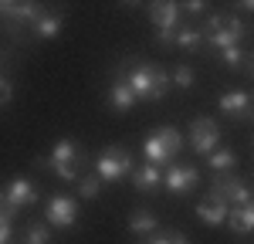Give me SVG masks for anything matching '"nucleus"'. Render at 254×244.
I'll return each mask as SVG.
<instances>
[{"label":"nucleus","instance_id":"nucleus-17","mask_svg":"<svg viewBox=\"0 0 254 244\" xmlns=\"http://www.w3.org/2000/svg\"><path fill=\"white\" fill-rule=\"evenodd\" d=\"M132 183H136V190H142V193H153L156 186H163V170L153 166V163L136 166V170H132Z\"/></svg>","mask_w":254,"mask_h":244},{"label":"nucleus","instance_id":"nucleus-7","mask_svg":"<svg viewBox=\"0 0 254 244\" xmlns=\"http://www.w3.org/2000/svg\"><path fill=\"white\" fill-rule=\"evenodd\" d=\"M210 190H214V193H217L224 203H227V207H244V203H254L251 183L241 180V177H234V173H220Z\"/></svg>","mask_w":254,"mask_h":244},{"label":"nucleus","instance_id":"nucleus-8","mask_svg":"<svg viewBox=\"0 0 254 244\" xmlns=\"http://www.w3.org/2000/svg\"><path fill=\"white\" fill-rule=\"evenodd\" d=\"M122 71H126V78H129L139 102H156V95H153V71H156V64L153 61H139V58L122 61Z\"/></svg>","mask_w":254,"mask_h":244},{"label":"nucleus","instance_id":"nucleus-23","mask_svg":"<svg viewBox=\"0 0 254 244\" xmlns=\"http://www.w3.org/2000/svg\"><path fill=\"white\" fill-rule=\"evenodd\" d=\"M24 244H51V231L48 221H34L24 227Z\"/></svg>","mask_w":254,"mask_h":244},{"label":"nucleus","instance_id":"nucleus-14","mask_svg":"<svg viewBox=\"0 0 254 244\" xmlns=\"http://www.w3.org/2000/svg\"><path fill=\"white\" fill-rule=\"evenodd\" d=\"M227 214H231V207H227V203L220 200V197H217L214 190H210V193H207L203 200L196 203V217H200L203 224H210V227L224 224V221H227Z\"/></svg>","mask_w":254,"mask_h":244},{"label":"nucleus","instance_id":"nucleus-21","mask_svg":"<svg viewBox=\"0 0 254 244\" xmlns=\"http://www.w3.org/2000/svg\"><path fill=\"white\" fill-rule=\"evenodd\" d=\"M176 44H180L183 51H200V48H203V31H200V27H180V31H176Z\"/></svg>","mask_w":254,"mask_h":244},{"label":"nucleus","instance_id":"nucleus-24","mask_svg":"<svg viewBox=\"0 0 254 244\" xmlns=\"http://www.w3.org/2000/svg\"><path fill=\"white\" fill-rule=\"evenodd\" d=\"M139 244H190V238H187V234H180V231H156V234L142 238Z\"/></svg>","mask_w":254,"mask_h":244},{"label":"nucleus","instance_id":"nucleus-26","mask_svg":"<svg viewBox=\"0 0 254 244\" xmlns=\"http://www.w3.org/2000/svg\"><path fill=\"white\" fill-rule=\"evenodd\" d=\"M98 190H102L98 173H95V177H78V197H81V200H95Z\"/></svg>","mask_w":254,"mask_h":244},{"label":"nucleus","instance_id":"nucleus-32","mask_svg":"<svg viewBox=\"0 0 254 244\" xmlns=\"http://www.w3.org/2000/svg\"><path fill=\"white\" fill-rule=\"evenodd\" d=\"M241 10H251V14H254V0H244V3H241Z\"/></svg>","mask_w":254,"mask_h":244},{"label":"nucleus","instance_id":"nucleus-29","mask_svg":"<svg viewBox=\"0 0 254 244\" xmlns=\"http://www.w3.org/2000/svg\"><path fill=\"white\" fill-rule=\"evenodd\" d=\"M10 99H14V78L7 71H0V105H7Z\"/></svg>","mask_w":254,"mask_h":244},{"label":"nucleus","instance_id":"nucleus-35","mask_svg":"<svg viewBox=\"0 0 254 244\" xmlns=\"http://www.w3.org/2000/svg\"><path fill=\"white\" fill-rule=\"evenodd\" d=\"M0 61H3V55H0Z\"/></svg>","mask_w":254,"mask_h":244},{"label":"nucleus","instance_id":"nucleus-34","mask_svg":"<svg viewBox=\"0 0 254 244\" xmlns=\"http://www.w3.org/2000/svg\"><path fill=\"white\" fill-rule=\"evenodd\" d=\"M248 95H251V105H254V92H248Z\"/></svg>","mask_w":254,"mask_h":244},{"label":"nucleus","instance_id":"nucleus-16","mask_svg":"<svg viewBox=\"0 0 254 244\" xmlns=\"http://www.w3.org/2000/svg\"><path fill=\"white\" fill-rule=\"evenodd\" d=\"M129 231L136 234L139 241H142V238H149V234H156V231H159L156 214H153V210H146V207L132 210V217H129Z\"/></svg>","mask_w":254,"mask_h":244},{"label":"nucleus","instance_id":"nucleus-11","mask_svg":"<svg viewBox=\"0 0 254 244\" xmlns=\"http://www.w3.org/2000/svg\"><path fill=\"white\" fill-rule=\"evenodd\" d=\"M136 102H139L136 92H132V85H129V78H126L122 64H119L116 78H112V88H109V109H112V112H129Z\"/></svg>","mask_w":254,"mask_h":244},{"label":"nucleus","instance_id":"nucleus-19","mask_svg":"<svg viewBox=\"0 0 254 244\" xmlns=\"http://www.w3.org/2000/svg\"><path fill=\"white\" fill-rule=\"evenodd\" d=\"M227 224L237 234H254V203H244V207H231L227 214Z\"/></svg>","mask_w":254,"mask_h":244},{"label":"nucleus","instance_id":"nucleus-22","mask_svg":"<svg viewBox=\"0 0 254 244\" xmlns=\"http://www.w3.org/2000/svg\"><path fill=\"white\" fill-rule=\"evenodd\" d=\"M14 207L7 203L3 190H0V244H10V227H14Z\"/></svg>","mask_w":254,"mask_h":244},{"label":"nucleus","instance_id":"nucleus-10","mask_svg":"<svg viewBox=\"0 0 254 244\" xmlns=\"http://www.w3.org/2000/svg\"><path fill=\"white\" fill-rule=\"evenodd\" d=\"M44 221L51 224V227H75L78 224V203L75 197H68V193H55L51 200H48V217Z\"/></svg>","mask_w":254,"mask_h":244},{"label":"nucleus","instance_id":"nucleus-9","mask_svg":"<svg viewBox=\"0 0 254 244\" xmlns=\"http://www.w3.org/2000/svg\"><path fill=\"white\" fill-rule=\"evenodd\" d=\"M190 146H193V153H200V156H210L217 146H220V125L214 119H207V116H196L190 122Z\"/></svg>","mask_w":254,"mask_h":244},{"label":"nucleus","instance_id":"nucleus-25","mask_svg":"<svg viewBox=\"0 0 254 244\" xmlns=\"http://www.w3.org/2000/svg\"><path fill=\"white\" fill-rule=\"evenodd\" d=\"M170 81H173L176 88H193L196 75H193V68H190V64H176L173 71H170Z\"/></svg>","mask_w":254,"mask_h":244},{"label":"nucleus","instance_id":"nucleus-27","mask_svg":"<svg viewBox=\"0 0 254 244\" xmlns=\"http://www.w3.org/2000/svg\"><path fill=\"white\" fill-rule=\"evenodd\" d=\"M170 85H173V81H170V71L156 64V71H153V95H156V102H159V99H166Z\"/></svg>","mask_w":254,"mask_h":244},{"label":"nucleus","instance_id":"nucleus-3","mask_svg":"<svg viewBox=\"0 0 254 244\" xmlns=\"http://www.w3.org/2000/svg\"><path fill=\"white\" fill-rule=\"evenodd\" d=\"M180 149H183V136L176 132L173 125H163V129H156V132H149L146 142H142L146 163H153V166H166V163H173Z\"/></svg>","mask_w":254,"mask_h":244},{"label":"nucleus","instance_id":"nucleus-2","mask_svg":"<svg viewBox=\"0 0 254 244\" xmlns=\"http://www.w3.org/2000/svg\"><path fill=\"white\" fill-rule=\"evenodd\" d=\"M41 14H44V7H38V3H27V0L24 3H17V0H0V24H3V31L10 38H24Z\"/></svg>","mask_w":254,"mask_h":244},{"label":"nucleus","instance_id":"nucleus-28","mask_svg":"<svg viewBox=\"0 0 254 244\" xmlns=\"http://www.w3.org/2000/svg\"><path fill=\"white\" fill-rule=\"evenodd\" d=\"M220 61H224L231 71H237V68H244V51H241V48H227V51H220Z\"/></svg>","mask_w":254,"mask_h":244},{"label":"nucleus","instance_id":"nucleus-4","mask_svg":"<svg viewBox=\"0 0 254 244\" xmlns=\"http://www.w3.org/2000/svg\"><path fill=\"white\" fill-rule=\"evenodd\" d=\"M244 38V24L227 14H210L207 31H203V44H210L214 51H227V48H241Z\"/></svg>","mask_w":254,"mask_h":244},{"label":"nucleus","instance_id":"nucleus-33","mask_svg":"<svg viewBox=\"0 0 254 244\" xmlns=\"http://www.w3.org/2000/svg\"><path fill=\"white\" fill-rule=\"evenodd\" d=\"M248 119H251V122H254V105H251V112H248Z\"/></svg>","mask_w":254,"mask_h":244},{"label":"nucleus","instance_id":"nucleus-1","mask_svg":"<svg viewBox=\"0 0 254 244\" xmlns=\"http://www.w3.org/2000/svg\"><path fill=\"white\" fill-rule=\"evenodd\" d=\"M81 163H85V149H81L78 142H75V139H58V142H55V149H51V156H48V160H38V166L55 170L64 183H78Z\"/></svg>","mask_w":254,"mask_h":244},{"label":"nucleus","instance_id":"nucleus-15","mask_svg":"<svg viewBox=\"0 0 254 244\" xmlns=\"http://www.w3.org/2000/svg\"><path fill=\"white\" fill-rule=\"evenodd\" d=\"M220 112H224L227 119H248V112H251V95L241 92V88L224 92V95H220Z\"/></svg>","mask_w":254,"mask_h":244},{"label":"nucleus","instance_id":"nucleus-30","mask_svg":"<svg viewBox=\"0 0 254 244\" xmlns=\"http://www.w3.org/2000/svg\"><path fill=\"white\" fill-rule=\"evenodd\" d=\"M180 10H187V14H193V17H200V14L207 10V3H200V0H190V3H183Z\"/></svg>","mask_w":254,"mask_h":244},{"label":"nucleus","instance_id":"nucleus-12","mask_svg":"<svg viewBox=\"0 0 254 244\" xmlns=\"http://www.w3.org/2000/svg\"><path fill=\"white\" fill-rule=\"evenodd\" d=\"M200 180V173H196V166H170L166 173H163V186L170 190V193H190Z\"/></svg>","mask_w":254,"mask_h":244},{"label":"nucleus","instance_id":"nucleus-20","mask_svg":"<svg viewBox=\"0 0 254 244\" xmlns=\"http://www.w3.org/2000/svg\"><path fill=\"white\" fill-rule=\"evenodd\" d=\"M207 166L214 170L217 177H220V173H234V166H237V156L231 153V149H214V153L207 156Z\"/></svg>","mask_w":254,"mask_h":244},{"label":"nucleus","instance_id":"nucleus-13","mask_svg":"<svg viewBox=\"0 0 254 244\" xmlns=\"http://www.w3.org/2000/svg\"><path fill=\"white\" fill-rule=\"evenodd\" d=\"M3 197H7V203H10L14 210H24V207L38 203V186L31 180H24V177H17V180H10L3 186Z\"/></svg>","mask_w":254,"mask_h":244},{"label":"nucleus","instance_id":"nucleus-31","mask_svg":"<svg viewBox=\"0 0 254 244\" xmlns=\"http://www.w3.org/2000/svg\"><path fill=\"white\" fill-rule=\"evenodd\" d=\"M244 64H248V68H244V71H248V78L254 81V55H248V58H244Z\"/></svg>","mask_w":254,"mask_h":244},{"label":"nucleus","instance_id":"nucleus-18","mask_svg":"<svg viewBox=\"0 0 254 244\" xmlns=\"http://www.w3.org/2000/svg\"><path fill=\"white\" fill-rule=\"evenodd\" d=\"M31 34H34L38 41H55V38L61 34V14H51V10H44V14L34 20Z\"/></svg>","mask_w":254,"mask_h":244},{"label":"nucleus","instance_id":"nucleus-6","mask_svg":"<svg viewBox=\"0 0 254 244\" xmlns=\"http://www.w3.org/2000/svg\"><path fill=\"white\" fill-rule=\"evenodd\" d=\"M180 3H173V0H163V3H153L149 7V20H153V27H156V38L163 48H173L176 44V31L183 27L180 24Z\"/></svg>","mask_w":254,"mask_h":244},{"label":"nucleus","instance_id":"nucleus-5","mask_svg":"<svg viewBox=\"0 0 254 244\" xmlns=\"http://www.w3.org/2000/svg\"><path fill=\"white\" fill-rule=\"evenodd\" d=\"M132 170H136L132 153L122 149V146H109V149L95 160V173H98V180H105V183L126 180V177H132Z\"/></svg>","mask_w":254,"mask_h":244}]
</instances>
